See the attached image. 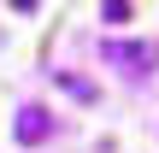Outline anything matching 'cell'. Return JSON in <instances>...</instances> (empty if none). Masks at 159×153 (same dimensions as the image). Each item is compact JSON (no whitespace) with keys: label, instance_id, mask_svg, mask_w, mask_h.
<instances>
[{"label":"cell","instance_id":"cell-1","mask_svg":"<svg viewBox=\"0 0 159 153\" xmlns=\"http://www.w3.org/2000/svg\"><path fill=\"white\" fill-rule=\"evenodd\" d=\"M47 130H53V118H47L41 106H24V112H18V142H24V147L47 142Z\"/></svg>","mask_w":159,"mask_h":153},{"label":"cell","instance_id":"cell-2","mask_svg":"<svg viewBox=\"0 0 159 153\" xmlns=\"http://www.w3.org/2000/svg\"><path fill=\"white\" fill-rule=\"evenodd\" d=\"M112 59H124L130 71H148V65H159V53H153V47H112Z\"/></svg>","mask_w":159,"mask_h":153},{"label":"cell","instance_id":"cell-3","mask_svg":"<svg viewBox=\"0 0 159 153\" xmlns=\"http://www.w3.org/2000/svg\"><path fill=\"white\" fill-rule=\"evenodd\" d=\"M100 18L106 24H130V0H100Z\"/></svg>","mask_w":159,"mask_h":153}]
</instances>
